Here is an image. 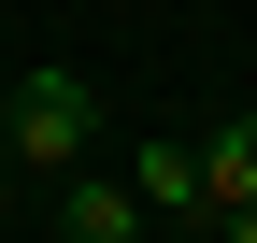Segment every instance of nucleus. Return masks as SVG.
Wrapping results in <instances>:
<instances>
[{"mask_svg": "<svg viewBox=\"0 0 257 243\" xmlns=\"http://www.w3.org/2000/svg\"><path fill=\"white\" fill-rule=\"evenodd\" d=\"M128 229H143V200H128V186H100V172L57 200V243H128Z\"/></svg>", "mask_w": 257, "mask_h": 243, "instance_id": "20e7f679", "label": "nucleus"}, {"mask_svg": "<svg viewBox=\"0 0 257 243\" xmlns=\"http://www.w3.org/2000/svg\"><path fill=\"white\" fill-rule=\"evenodd\" d=\"M200 200H214V215H243V200H257V114H229V129L200 143Z\"/></svg>", "mask_w": 257, "mask_h": 243, "instance_id": "7ed1b4c3", "label": "nucleus"}, {"mask_svg": "<svg viewBox=\"0 0 257 243\" xmlns=\"http://www.w3.org/2000/svg\"><path fill=\"white\" fill-rule=\"evenodd\" d=\"M0 143H15L29 172H72L86 143H100V100H86V72H29L15 100H0Z\"/></svg>", "mask_w": 257, "mask_h": 243, "instance_id": "f257e3e1", "label": "nucleus"}, {"mask_svg": "<svg viewBox=\"0 0 257 243\" xmlns=\"http://www.w3.org/2000/svg\"><path fill=\"white\" fill-rule=\"evenodd\" d=\"M128 200H143V215H214V200H200V143H143Z\"/></svg>", "mask_w": 257, "mask_h": 243, "instance_id": "f03ea898", "label": "nucleus"}, {"mask_svg": "<svg viewBox=\"0 0 257 243\" xmlns=\"http://www.w3.org/2000/svg\"><path fill=\"white\" fill-rule=\"evenodd\" d=\"M0 172H15V143H0Z\"/></svg>", "mask_w": 257, "mask_h": 243, "instance_id": "423d86ee", "label": "nucleus"}, {"mask_svg": "<svg viewBox=\"0 0 257 243\" xmlns=\"http://www.w3.org/2000/svg\"><path fill=\"white\" fill-rule=\"evenodd\" d=\"M214 229H229V243H257V200H243V215H214Z\"/></svg>", "mask_w": 257, "mask_h": 243, "instance_id": "39448f33", "label": "nucleus"}]
</instances>
